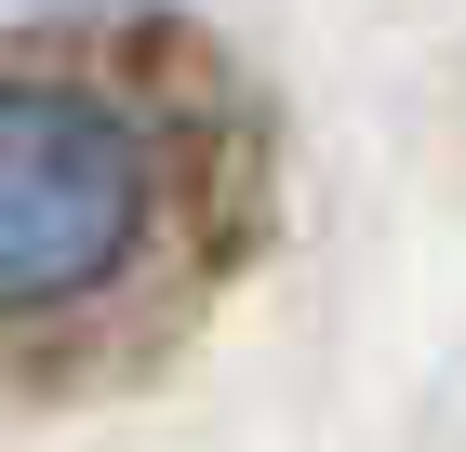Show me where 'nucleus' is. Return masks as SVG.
I'll return each mask as SVG.
<instances>
[{
  "label": "nucleus",
  "instance_id": "1",
  "mask_svg": "<svg viewBox=\"0 0 466 452\" xmlns=\"http://www.w3.org/2000/svg\"><path fill=\"white\" fill-rule=\"evenodd\" d=\"M267 106L187 14L0 27V373L107 399L214 319L267 240Z\"/></svg>",
  "mask_w": 466,
  "mask_h": 452
}]
</instances>
